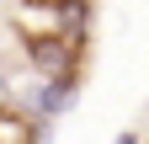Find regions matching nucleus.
I'll use <instances>...</instances> for the list:
<instances>
[{"label": "nucleus", "mask_w": 149, "mask_h": 144, "mask_svg": "<svg viewBox=\"0 0 149 144\" xmlns=\"http://www.w3.org/2000/svg\"><path fill=\"white\" fill-rule=\"evenodd\" d=\"M85 0H16L11 6V27L22 32V43L37 38H85Z\"/></svg>", "instance_id": "obj_1"}, {"label": "nucleus", "mask_w": 149, "mask_h": 144, "mask_svg": "<svg viewBox=\"0 0 149 144\" xmlns=\"http://www.w3.org/2000/svg\"><path fill=\"white\" fill-rule=\"evenodd\" d=\"M0 144H37V123H27V117L0 107Z\"/></svg>", "instance_id": "obj_2"}, {"label": "nucleus", "mask_w": 149, "mask_h": 144, "mask_svg": "<svg viewBox=\"0 0 149 144\" xmlns=\"http://www.w3.org/2000/svg\"><path fill=\"white\" fill-rule=\"evenodd\" d=\"M112 144H139V134H117V139H112Z\"/></svg>", "instance_id": "obj_3"}]
</instances>
